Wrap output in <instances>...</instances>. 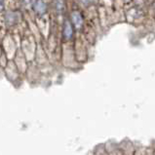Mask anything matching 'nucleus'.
<instances>
[{"label":"nucleus","instance_id":"f257e3e1","mask_svg":"<svg viewBox=\"0 0 155 155\" xmlns=\"http://www.w3.org/2000/svg\"><path fill=\"white\" fill-rule=\"evenodd\" d=\"M71 21L72 24L75 26V28H81L83 25V17L78 11H74L71 14Z\"/></svg>","mask_w":155,"mask_h":155},{"label":"nucleus","instance_id":"f03ea898","mask_svg":"<svg viewBox=\"0 0 155 155\" xmlns=\"http://www.w3.org/2000/svg\"><path fill=\"white\" fill-rule=\"evenodd\" d=\"M34 11L38 15H43L46 12V4L43 0H36L34 2Z\"/></svg>","mask_w":155,"mask_h":155},{"label":"nucleus","instance_id":"7ed1b4c3","mask_svg":"<svg viewBox=\"0 0 155 155\" xmlns=\"http://www.w3.org/2000/svg\"><path fill=\"white\" fill-rule=\"evenodd\" d=\"M72 35H73L72 25L68 21H66L65 24H64V36L65 39H68H68H70L72 37Z\"/></svg>","mask_w":155,"mask_h":155},{"label":"nucleus","instance_id":"20e7f679","mask_svg":"<svg viewBox=\"0 0 155 155\" xmlns=\"http://www.w3.org/2000/svg\"><path fill=\"white\" fill-rule=\"evenodd\" d=\"M56 8L58 9V11H63L65 8L64 0H56Z\"/></svg>","mask_w":155,"mask_h":155},{"label":"nucleus","instance_id":"39448f33","mask_svg":"<svg viewBox=\"0 0 155 155\" xmlns=\"http://www.w3.org/2000/svg\"><path fill=\"white\" fill-rule=\"evenodd\" d=\"M3 7H4V3H3V0H0V11H2Z\"/></svg>","mask_w":155,"mask_h":155}]
</instances>
